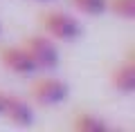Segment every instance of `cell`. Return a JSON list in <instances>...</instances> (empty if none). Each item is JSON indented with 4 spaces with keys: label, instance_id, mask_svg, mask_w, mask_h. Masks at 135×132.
<instances>
[{
    "label": "cell",
    "instance_id": "cell-5",
    "mask_svg": "<svg viewBox=\"0 0 135 132\" xmlns=\"http://www.w3.org/2000/svg\"><path fill=\"white\" fill-rule=\"evenodd\" d=\"M11 125L16 128H27L34 123V108L27 99L16 94H7L5 96V105H2V114Z\"/></svg>",
    "mask_w": 135,
    "mask_h": 132
},
{
    "label": "cell",
    "instance_id": "cell-2",
    "mask_svg": "<svg viewBox=\"0 0 135 132\" xmlns=\"http://www.w3.org/2000/svg\"><path fill=\"white\" fill-rule=\"evenodd\" d=\"M70 96V85L61 78H54V76H43V78H36L29 87V99L32 103L43 105V108H54V105H61L63 101Z\"/></svg>",
    "mask_w": 135,
    "mask_h": 132
},
{
    "label": "cell",
    "instance_id": "cell-11",
    "mask_svg": "<svg viewBox=\"0 0 135 132\" xmlns=\"http://www.w3.org/2000/svg\"><path fill=\"white\" fill-rule=\"evenodd\" d=\"M0 31H2V27H0Z\"/></svg>",
    "mask_w": 135,
    "mask_h": 132
},
{
    "label": "cell",
    "instance_id": "cell-3",
    "mask_svg": "<svg viewBox=\"0 0 135 132\" xmlns=\"http://www.w3.org/2000/svg\"><path fill=\"white\" fill-rule=\"evenodd\" d=\"M23 47L32 56L36 70H54L61 63V54H59L56 43L45 34H34L23 40Z\"/></svg>",
    "mask_w": 135,
    "mask_h": 132
},
{
    "label": "cell",
    "instance_id": "cell-6",
    "mask_svg": "<svg viewBox=\"0 0 135 132\" xmlns=\"http://www.w3.org/2000/svg\"><path fill=\"white\" fill-rule=\"evenodd\" d=\"M110 85L122 94H133L135 90V54L128 49L126 58L110 72Z\"/></svg>",
    "mask_w": 135,
    "mask_h": 132
},
{
    "label": "cell",
    "instance_id": "cell-1",
    "mask_svg": "<svg viewBox=\"0 0 135 132\" xmlns=\"http://www.w3.org/2000/svg\"><path fill=\"white\" fill-rule=\"evenodd\" d=\"M41 23V29H43L45 36H50L52 40H61V43H72L77 38H81L83 34V27L72 14L68 11H59V9H52V11H43L38 18Z\"/></svg>",
    "mask_w": 135,
    "mask_h": 132
},
{
    "label": "cell",
    "instance_id": "cell-8",
    "mask_svg": "<svg viewBox=\"0 0 135 132\" xmlns=\"http://www.w3.org/2000/svg\"><path fill=\"white\" fill-rule=\"evenodd\" d=\"M106 9H110L122 20H133L135 18V0H106Z\"/></svg>",
    "mask_w": 135,
    "mask_h": 132
},
{
    "label": "cell",
    "instance_id": "cell-7",
    "mask_svg": "<svg viewBox=\"0 0 135 132\" xmlns=\"http://www.w3.org/2000/svg\"><path fill=\"white\" fill-rule=\"evenodd\" d=\"M72 128L77 132H106L108 123L92 112H77V117L72 121Z\"/></svg>",
    "mask_w": 135,
    "mask_h": 132
},
{
    "label": "cell",
    "instance_id": "cell-9",
    "mask_svg": "<svg viewBox=\"0 0 135 132\" xmlns=\"http://www.w3.org/2000/svg\"><path fill=\"white\" fill-rule=\"evenodd\" d=\"M81 14L86 16H101L106 9V0H70Z\"/></svg>",
    "mask_w": 135,
    "mask_h": 132
},
{
    "label": "cell",
    "instance_id": "cell-10",
    "mask_svg": "<svg viewBox=\"0 0 135 132\" xmlns=\"http://www.w3.org/2000/svg\"><path fill=\"white\" fill-rule=\"evenodd\" d=\"M5 96H7V92H0V114H2V105H5Z\"/></svg>",
    "mask_w": 135,
    "mask_h": 132
},
{
    "label": "cell",
    "instance_id": "cell-4",
    "mask_svg": "<svg viewBox=\"0 0 135 132\" xmlns=\"http://www.w3.org/2000/svg\"><path fill=\"white\" fill-rule=\"evenodd\" d=\"M0 63H2L5 70H9L11 74H18V76H29L34 72H38L34 61H32V56L27 54V49L23 45L0 47Z\"/></svg>",
    "mask_w": 135,
    "mask_h": 132
}]
</instances>
